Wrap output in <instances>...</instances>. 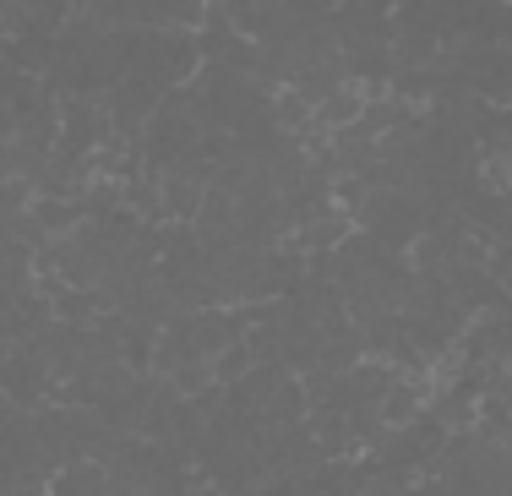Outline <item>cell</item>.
<instances>
[{"instance_id":"1","label":"cell","mask_w":512,"mask_h":496,"mask_svg":"<svg viewBox=\"0 0 512 496\" xmlns=\"http://www.w3.org/2000/svg\"><path fill=\"white\" fill-rule=\"evenodd\" d=\"M158 186H164V219H191V224H197L202 197H207V191L197 186V175H186V180H158Z\"/></svg>"}]
</instances>
